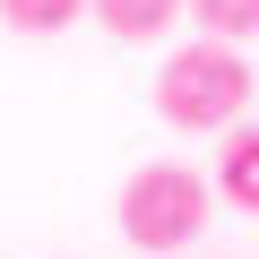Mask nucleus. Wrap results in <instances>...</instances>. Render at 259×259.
Masks as SVG:
<instances>
[{
	"label": "nucleus",
	"mask_w": 259,
	"mask_h": 259,
	"mask_svg": "<svg viewBox=\"0 0 259 259\" xmlns=\"http://www.w3.org/2000/svg\"><path fill=\"white\" fill-rule=\"evenodd\" d=\"M182 9H190L216 44H250V35H259V0H182Z\"/></svg>",
	"instance_id": "39448f33"
},
{
	"label": "nucleus",
	"mask_w": 259,
	"mask_h": 259,
	"mask_svg": "<svg viewBox=\"0 0 259 259\" xmlns=\"http://www.w3.org/2000/svg\"><path fill=\"white\" fill-rule=\"evenodd\" d=\"M78 9H87V0H0V18H9L18 35H61Z\"/></svg>",
	"instance_id": "423d86ee"
},
{
	"label": "nucleus",
	"mask_w": 259,
	"mask_h": 259,
	"mask_svg": "<svg viewBox=\"0 0 259 259\" xmlns=\"http://www.w3.org/2000/svg\"><path fill=\"white\" fill-rule=\"evenodd\" d=\"M216 199H233L242 216H259V121H242L225 156H216Z\"/></svg>",
	"instance_id": "7ed1b4c3"
},
{
	"label": "nucleus",
	"mask_w": 259,
	"mask_h": 259,
	"mask_svg": "<svg viewBox=\"0 0 259 259\" xmlns=\"http://www.w3.org/2000/svg\"><path fill=\"white\" fill-rule=\"evenodd\" d=\"M250 61H242V44H216V35H199V44H182L173 61H164V78H156V112L173 121V130H233L242 121V104H250Z\"/></svg>",
	"instance_id": "f257e3e1"
},
{
	"label": "nucleus",
	"mask_w": 259,
	"mask_h": 259,
	"mask_svg": "<svg viewBox=\"0 0 259 259\" xmlns=\"http://www.w3.org/2000/svg\"><path fill=\"white\" fill-rule=\"evenodd\" d=\"M207 207H216V190L190 164H139L121 182V233H130V250H190L207 233Z\"/></svg>",
	"instance_id": "f03ea898"
},
{
	"label": "nucleus",
	"mask_w": 259,
	"mask_h": 259,
	"mask_svg": "<svg viewBox=\"0 0 259 259\" xmlns=\"http://www.w3.org/2000/svg\"><path fill=\"white\" fill-rule=\"evenodd\" d=\"M87 9H95L121 44H156V35L173 26V9H182V0H87Z\"/></svg>",
	"instance_id": "20e7f679"
}]
</instances>
